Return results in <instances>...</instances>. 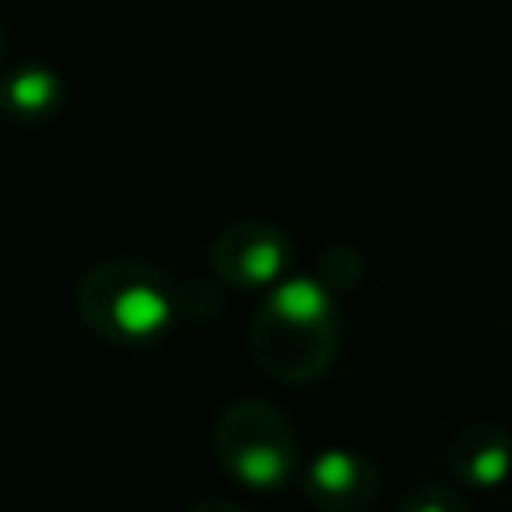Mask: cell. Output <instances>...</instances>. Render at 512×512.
<instances>
[{
    "label": "cell",
    "mask_w": 512,
    "mask_h": 512,
    "mask_svg": "<svg viewBox=\"0 0 512 512\" xmlns=\"http://www.w3.org/2000/svg\"><path fill=\"white\" fill-rule=\"evenodd\" d=\"M208 264L236 292H268L288 276L292 244L280 228L264 220H236L224 232H216Z\"/></svg>",
    "instance_id": "277c9868"
},
{
    "label": "cell",
    "mask_w": 512,
    "mask_h": 512,
    "mask_svg": "<svg viewBox=\"0 0 512 512\" xmlns=\"http://www.w3.org/2000/svg\"><path fill=\"white\" fill-rule=\"evenodd\" d=\"M76 312L108 344H156L180 320V284L148 260H100L76 284Z\"/></svg>",
    "instance_id": "7a4b0ae2"
},
{
    "label": "cell",
    "mask_w": 512,
    "mask_h": 512,
    "mask_svg": "<svg viewBox=\"0 0 512 512\" xmlns=\"http://www.w3.org/2000/svg\"><path fill=\"white\" fill-rule=\"evenodd\" d=\"M396 512H468V504L448 484H420L396 504Z\"/></svg>",
    "instance_id": "ba28073f"
},
{
    "label": "cell",
    "mask_w": 512,
    "mask_h": 512,
    "mask_svg": "<svg viewBox=\"0 0 512 512\" xmlns=\"http://www.w3.org/2000/svg\"><path fill=\"white\" fill-rule=\"evenodd\" d=\"M188 512H244V508L232 504V500H224V496H204V500H196Z\"/></svg>",
    "instance_id": "9c48e42d"
},
{
    "label": "cell",
    "mask_w": 512,
    "mask_h": 512,
    "mask_svg": "<svg viewBox=\"0 0 512 512\" xmlns=\"http://www.w3.org/2000/svg\"><path fill=\"white\" fill-rule=\"evenodd\" d=\"M0 56H4V28H0Z\"/></svg>",
    "instance_id": "30bf717a"
},
{
    "label": "cell",
    "mask_w": 512,
    "mask_h": 512,
    "mask_svg": "<svg viewBox=\"0 0 512 512\" xmlns=\"http://www.w3.org/2000/svg\"><path fill=\"white\" fill-rule=\"evenodd\" d=\"M448 468L472 492L500 488L512 472V432L504 424H468V428H460L448 444Z\"/></svg>",
    "instance_id": "8992f818"
},
{
    "label": "cell",
    "mask_w": 512,
    "mask_h": 512,
    "mask_svg": "<svg viewBox=\"0 0 512 512\" xmlns=\"http://www.w3.org/2000/svg\"><path fill=\"white\" fill-rule=\"evenodd\" d=\"M304 496L320 512H364L380 496V472L352 448H324L300 472Z\"/></svg>",
    "instance_id": "5b68a950"
},
{
    "label": "cell",
    "mask_w": 512,
    "mask_h": 512,
    "mask_svg": "<svg viewBox=\"0 0 512 512\" xmlns=\"http://www.w3.org/2000/svg\"><path fill=\"white\" fill-rule=\"evenodd\" d=\"M248 344L264 376L280 384H308L324 376L340 348L332 288L320 276H284L260 300Z\"/></svg>",
    "instance_id": "6da1fadb"
},
{
    "label": "cell",
    "mask_w": 512,
    "mask_h": 512,
    "mask_svg": "<svg viewBox=\"0 0 512 512\" xmlns=\"http://www.w3.org/2000/svg\"><path fill=\"white\" fill-rule=\"evenodd\" d=\"M220 468L252 492H276L296 472V436L280 408L264 400H232L212 424Z\"/></svg>",
    "instance_id": "3957f363"
},
{
    "label": "cell",
    "mask_w": 512,
    "mask_h": 512,
    "mask_svg": "<svg viewBox=\"0 0 512 512\" xmlns=\"http://www.w3.org/2000/svg\"><path fill=\"white\" fill-rule=\"evenodd\" d=\"M68 100L64 76L48 64H20L0 76V116L12 124H44Z\"/></svg>",
    "instance_id": "52a82bcc"
}]
</instances>
